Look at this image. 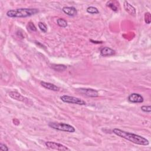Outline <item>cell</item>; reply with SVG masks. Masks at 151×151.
Instances as JSON below:
<instances>
[{
	"label": "cell",
	"mask_w": 151,
	"mask_h": 151,
	"mask_svg": "<svg viewBox=\"0 0 151 151\" xmlns=\"http://www.w3.org/2000/svg\"><path fill=\"white\" fill-rule=\"evenodd\" d=\"M113 132L116 135L137 145L147 146L149 144V142L146 138L134 133L128 132L117 128L113 129Z\"/></svg>",
	"instance_id": "cell-1"
},
{
	"label": "cell",
	"mask_w": 151,
	"mask_h": 151,
	"mask_svg": "<svg viewBox=\"0 0 151 151\" xmlns=\"http://www.w3.org/2000/svg\"><path fill=\"white\" fill-rule=\"evenodd\" d=\"M38 12L39 10L37 8H18L8 11L6 15L11 18H25Z\"/></svg>",
	"instance_id": "cell-2"
},
{
	"label": "cell",
	"mask_w": 151,
	"mask_h": 151,
	"mask_svg": "<svg viewBox=\"0 0 151 151\" xmlns=\"http://www.w3.org/2000/svg\"><path fill=\"white\" fill-rule=\"evenodd\" d=\"M48 126L52 129H54L55 130L65 132L74 133L76 131L75 128L73 126L69 124L64 123L50 122L48 123Z\"/></svg>",
	"instance_id": "cell-3"
},
{
	"label": "cell",
	"mask_w": 151,
	"mask_h": 151,
	"mask_svg": "<svg viewBox=\"0 0 151 151\" xmlns=\"http://www.w3.org/2000/svg\"><path fill=\"white\" fill-rule=\"evenodd\" d=\"M60 99L64 103H71V104H76L78 105H86V102L83 100L74 97L70 96L68 95H63L60 97Z\"/></svg>",
	"instance_id": "cell-4"
},
{
	"label": "cell",
	"mask_w": 151,
	"mask_h": 151,
	"mask_svg": "<svg viewBox=\"0 0 151 151\" xmlns=\"http://www.w3.org/2000/svg\"><path fill=\"white\" fill-rule=\"evenodd\" d=\"M77 91L80 94L85 95L90 97H97L99 96L98 91L93 88H80L77 89Z\"/></svg>",
	"instance_id": "cell-5"
},
{
	"label": "cell",
	"mask_w": 151,
	"mask_h": 151,
	"mask_svg": "<svg viewBox=\"0 0 151 151\" xmlns=\"http://www.w3.org/2000/svg\"><path fill=\"white\" fill-rule=\"evenodd\" d=\"M45 146L51 149H54L57 150H69L70 149H68L67 146L58 143H56L54 142L51 141H48L45 143Z\"/></svg>",
	"instance_id": "cell-6"
},
{
	"label": "cell",
	"mask_w": 151,
	"mask_h": 151,
	"mask_svg": "<svg viewBox=\"0 0 151 151\" xmlns=\"http://www.w3.org/2000/svg\"><path fill=\"white\" fill-rule=\"evenodd\" d=\"M9 96L11 97L13 99H15L16 100L24 102L25 103H29V99L25 97L24 96H22L20 93L17 92V91H10L9 93Z\"/></svg>",
	"instance_id": "cell-7"
},
{
	"label": "cell",
	"mask_w": 151,
	"mask_h": 151,
	"mask_svg": "<svg viewBox=\"0 0 151 151\" xmlns=\"http://www.w3.org/2000/svg\"><path fill=\"white\" fill-rule=\"evenodd\" d=\"M128 100L130 103H140L144 100L142 95L138 93H132L128 97Z\"/></svg>",
	"instance_id": "cell-8"
},
{
	"label": "cell",
	"mask_w": 151,
	"mask_h": 151,
	"mask_svg": "<svg viewBox=\"0 0 151 151\" xmlns=\"http://www.w3.org/2000/svg\"><path fill=\"white\" fill-rule=\"evenodd\" d=\"M123 6L125 11L129 13L130 15L134 16L136 15V9L134 6H133L130 4H129L127 1H124Z\"/></svg>",
	"instance_id": "cell-9"
},
{
	"label": "cell",
	"mask_w": 151,
	"mask_h": 151,
	"mask_svg": "<svg viewBox=\"0 0 151 151\" xmlns=\"http://www.w3.org/2000/svg\"><path fill=\"white\" fill-rule=\"evenodd\" d=\"M115 53L116 52L114 50L107 47H103L100 50V54L101 56H103V57L113 55L115 54Z\"/></svg>",
	"instance_id": "cell-10"
},
{
	"label": "cell",
	"mask_w": 151,
	"mask_h": 151,
	"mask_svg": "<svg viewBox=\"0 0 151 151\" xmlns=\"http://www.w3.org/2000/svg\"><path fill=\"white\" fill-rule=\"evenodd\" d=\"M62 11L69 16H75L77 14V9L74 6H64L63 8Z\"/></svg>",
	"instance_id": "cell-11"
},
{
	"label": "cell",
	"mask_w": 151,
	"mask_h": 151,
	"mask_svg": "<svg viewBox=\"0 0 151 151\" xmlns=\"http://www.w3.org/2000/svg\"><path fill=\"white\" fill-rule=\"evenodd\" d=\"M40 84L43 87H44V88H45L48 90H50L57 91H58L60 90V88L58 86H55L54 84L50 83H47V82H45V81H41Z\"/></svg>",
	"instance_id": "cell-12"
},
{
	"label": "cell",
	"mask_w": 151,
	"mask_h": 151,
	"mask_svg": "<svg viewBox=\"0 0 151 151\" xmlns=\"http://www.w3.org/2000/svg\"><path fill=\"white\" fill-rule=\"evenodd\" d=\"M51 67L56 71H63L67 69V67L63 64H52L51 65Z\"/></svg>",
	"instance_id": "cell-13"
},
{
	"label": "cell",
	"mask_w": 151,
	"mask_h": 151,
	"mask_svg": "<svg viewBox=\"0 0 151 151\" xmlns=\"http://www.w3.org/2000/svg\"><path fill=\"white\" fill-rule=\"evenodd\" d=\"M57 23L58 24V26H60V27H63V28H65L67 26V22L63 19V18H58L57 20Z\"/></svg>",
	"instance_id": "cell-14"
},
{
	"label": "cell",
	"mask_w": 151,
	"mask_h": 151,
	"mask_svg": "<svg viewBox=\"0 0 151 151\" xmlns=\"http://www.w3.org/2000/svg\"><path fill=\"white\" fill-rule=\"evenodd\" d=\"M87 12L89 14H99V11L98 10V9L96 7L94 6H89L87 8Z\"/></svg>",
	"instance_id": "cell-15"
},
{
	"label": "cell",
	"mask_w": 151,
	"mask_h": 151,
	"mask_svg": "<svg viewBox=\"0 0 151 151\" xmlns=\"http://www.w3.org/2000/svg\"><path fill=\"white\" fill-rule=\"evenodd\" d=\"M27 29L28 30H29L31 31H37V28L34 24L33 22H29L27 25Z\"/></svg>",
	"instance_id": "cell-16"
},
{
	"label": "cell",
	"mask_w": 151,
	"mask_h": 151,
	"mask_svg": "<svg viewBox=\"0 0 151 151\" xmlns=\"http://www.w3.org/2000/svg\"><path fill=\"white\" fill-rule=\"evenodd\" d=\"M38 25V27H39V28L40 29V30H41V31H42L43 32L45 33V32L47 31V28L46 25H45L43 22H39Z\"/></svg>",
	"instance_id": "cell-17"
},
{
	"label": "cell",
	"mask_w": 151,
	"mask_h": 151,
	"mask_svg": "<svg viewBox=\"0 0 151 151\" xmlns=\"http://www.w3.org/2000/svg\"><path fill=\"white\" fill-rule=\"evenodd\" d=\"M107 6H109V8H110L113 11H117L118 9H117V6L113 4V2L112 1H109L107 3Z\"/></svg>",
	"instance_id": "cell-18"
},
{
	"label": "cell",
	"mask_w": 151,
	"mask_h": 151,
	"mask_svg": "<svg viewBox=\"0 0 151 151\" xmlns=\"http://www.w3.org/2000/svg\"><path fill=\"white\" fill-rule=\"evenodd\" d=\"M150 19H151V17H150V14L149 12H147L145 13V21L146 24H150Z\"/></svg>",
	"instance_id": "cell-19"
},
{
	"label": "cell",
	"mask_w": 151,
	"mask_h": 151,
	"mask_svg": "<svg viewBox=\"0 0 151 151\" xmlns=\"http://www.w3.org/2000/svg\"><path fill=\"white\" fill-rule=\"evenodd\" d=\"M141 110L144 112L150 113L151 107H150V106H143L141 107Z\"/></svg>",
	"instance_id": "cell-20"
},
{
	"label": "cell",
	"mask_w": 151,
	"mask_h": 151,
	"mask_svg": "<svg viewBox=\"0 0 151 151\" xmlns=\"http://www.w3.org/2000/svg\"><path fill=\"white\" fill-rule=\"evenodd\" d=\"M0 149L2 150H4V151H8L9 150V149L8 148L6 145L5 144H3L2 143L0 144Z\"/></svg>",
	"instance_id": "cell-21"
},
{
	"label": "cell",
	"mask_w": 151,
	"mask_h": 151,
	"mask_svg": "<svg viewBox=\"0 0 151 151\" xmlns=\"http://www.w3.org/2000/svg\"><path fill=\"white\" fill-rule=\"evenodd\" d=\"M91 42H93V43H97V44H100V43H102V42L101 41H97V42H96V41H93V40H90Z\"/></svg>",
	"instance_id": "cell-22"
}]
</instances>
